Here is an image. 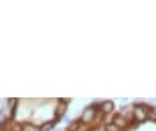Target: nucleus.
Here are the masks:
<instances>
[{
  "label": "nucleus",
  "instance_id": "1",
  "mask_svg": "<svg viewBox=\"0 0 156 131\" xmlns=\"http://www.w3.org/2000/svg\"><path fill=\"white\" fill-rule=\"evenodd\" d=\"M131 112H133V119L136 122H146L149 119V108L146 105H136L131 108Z\"/></svg>",
  "mask_w": 156,
  "mask_h": 131
},
{
  "label": "nucleus",
  "instance_id": "2",
  "mask_svg": "<svg viewBox=\"0 0 156 131\" xmlns=\"http://www.w3.org/2000/svg\"><path fill=\"white\" fill-rule=\"evenodd\" d=\"M96 106H87L85 110H83V113H82V119L80 121L82 122H90L94 117H96Z\"/></svg>",
  "mask_w": 156,
  "mask_h": 131
},
{
  "label": "nucleus",
  "instance_id": "3",
  "mask_svg": "<svg viewBox=\"0 0 156 131\" xmlns=\"http://www.w3.org/2000/svg\"><path fill=\"white\" fill-rule=\"evenodd\" d=\"M114 124H115V126H119L121 129H122V128H126V126H128L126 119H124L122 115H115V119H114Z\"/></svg>",
  "mask_w": 156,
  "mask_h": 131
},
{
  "label": "nucleus",
  "instance_id": "4",
  "mask_svg": "<svg viewBox=\"0 0 156 131\" xmlns=\"http://www.w3.org/2000/svg\"><path fill=\"white\" fill-rule=\"evenodd\" d=\"M101 110L105 112V113H110V112L114 110V103H112V101H105V103H101Z\"/></svg>",
  "mask_w": 156,
  "mask_h": 131
},
{
  "label": "nucleus",
  "instance_id": "5",
  "mask_svg": "<svg viewBox=\"0 0 156 131\" xmlns=\"http://www.w3.org/2000/svg\"><path fill=\"white\" fill-rule=\"evenodd\" d=\"M105 131H121V128L115 126L114 122H107V124H105Z\"/></svg>",
  "mask_w": 156,
  "mask_h": 131
},
{
  "label": "nucleus",
  "instance_id": "6",
  "mask_svg": "<svg viewBox=\"0 0 156 131\" xmlns=\"http://www.w3.org/2000/svg\"><path fill=\"white\" fill-rule=\"evenodd\" d=\"M21 131H39V128L34 126V124H23L21 126Z\"/></svg>",
  "mask_w": 156,
  "mask_h": 131
},
{
  "label": "nucleus",
  "instance_id": "7",
  "mask_svg": "<svg viewBox=\"0 0 156 131\" xmlns=\"http://www.w3.org/2000/svg\"><path fill=\"white\" fill-rule=\"evenodd\" d=\"M4 122H7V115L4 112H0V124H4Z\"/></svg>",
  "mask_w": 156,
  "mask_h": 131
},
{
  "label": "nucleus",
  "instance_id": "8",
  "mask_svg": "<svg viewBox=\"0 0 156 131\" xmlns=\"http://www.w3.org/2000/svg\"><path fill=\"white\" fill-rule=\"evenodd\" d=\"M0 131H2V128H0Z\"/></svg>",
  "mask_w": 156,
  "mask_h": 131
}]
</instances>
